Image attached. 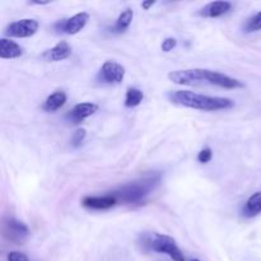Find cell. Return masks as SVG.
<instances>
[{
    "instance_id": "6da1fadb",
    "label": "cell",
    "mask_w": 261,
    "mask_h": 261,
    "mask_svg": "<svg viewBox=\"0 0 261 261\" xmlns=\"http://www.w3.org/2000/svg\"><path fill=\"white\" fill-rule=\"evenodd\" d=\"M168 79L178 86H200V84H211V86L221 87L224 89L244 88L245 83L240 79L232 78L219 71L209 70V69H185V70H175L168 74Z\"/></svg>"
},
{
    "instance_id": "7a4b0ae2",
    "label": "cell",
    "mask_w": 261,
    "mask_h": 261,
    "mask_svg": "<svg viewBox=\"0 0 261 261\" xmlns=\"http://www.w3.org/2000/svg\"><path fill=\"white\" fill-rule=\"evenodd\" d=\"M167 98L173 105L188 107V109L200 110V111H221V110H229L234 107V101L231 98L206 96V94L195 93L191 91L168 92Z\"/></svg>"
},
{
    "instance_id": "3957f363",
    "label": "cell",
    "mask_w": 261,
    "mask_h": 261,
    "mask_svg": "<svg viewBox=\"0 0 261 261\" xmlns=\"http://www.w3.org/2000/svg\"><path fill=\"white\" fill-rule=\"evenodd\" d=\"M161 182V177L158 175L145 176V177L135 180L133 182L121 186L112 193V195L117 199L119 203L137 204L144 200L152 191L155 190Z\"/></svg>"
},
{
    "instance_id": "277c9868",
    "label": "cell",
    "mask_w": 261,
    "mask_h": 261,
    "mask_svg": "<svg viewBox=\"0 0 261 261\" xmlns=\"http://www.w3.org/2000/svg\"><path fill=\"white\" fill-rule=\"evenodd\" d=\"M148 246L153 251L168 255L173 261H185V256L178 247L177 242L167 234L154 233L148 239Z\"/></svg>"
},
{
    "instance_id": "5b68a950",
    "label": "cell",
    "mask_w": 261,
    "mask_h": 261,
    "mask_svg": "<svg viewBox=\"0 0 261 261\" xmlns=\"http://www.w3.org/2000/svg\"><path fill=\"white\" fill-rule=\"evenodd\" d=\"M89 20V14L87 12L76 13L73 17L68 19H60L54 24L55 31L59 33H66V35H76L81 32L87 25Z\"/></svg>"
},
{
    "instance_id": "8992f818",
    "label": "cell",
    "mask_w": 261,
    "mask_h": 261,
    "mask_svg": "<svg viewBox=\"0 0 261 261\" xmlns=\"http://www.w3.org/2000/svg\"><path fill=\"white\" fill-rule=\"evenodd\" d=\"M38 28H40V23L37 20L25 18V19H20L8 24L5 28V35L9 36V37L27 38L36 35Z\"/></svg>"
},
{
    "instance_id": "52a82bcc",
    "label": "cell",
    "mask_w": 261,
    "mask_h": 261,
    "mask_svg": "<svg viewBox=\"0 0 261 261\" xmlns=\"http://www.w3.org/2000/svg\"><path fill=\"white\" fill-rule=\"evenodd\" d=\"M98 81L105 84H119L125 78V68L116 61H105L98 73Z\"/></svg>"
},
{
    "instance_id": "ba28073f",
    "label": "cell",
    "mask_w": 261,
    "mask_h": 261,
    "mask_svg": "<svg viewBox=\"0 0 261 261\" xmlns=\"http://www.w3.org/2000/svg\"><path fill=\"white\" fill-rule=\"evenodd\" d=\"M4 236L13 244L22 245L30 237V229L23 222L9 218L4 222Z\"/></svg>"
},
{
    "instance_id": "9c48e42d",
    "label": "cell",
    "mask_w": 261,
    "mask_h": 261,
    "mask_svg": "<svg viewBox=\"0 0 261 261\" xmlns=\"http://www.w3.org/2000/svg\"><path fill=\"white\" fill-rule=\"evenodd\" d=\"M98 110V105L93 103V102H82V103L75 105L73 109L69 111L66 115V119L71 122V124H81L84 120L88 119L89 116L94 115Z\"/></svg>"
},
{
    "instance_id": "30bf717a",
    "label": "cell",
    "mask_w": 261,
    "mask_h": 261,
    "mask_svg": "<svg viewBox=\"0 0 261 261\" xmlns=\"http://www.w3.org/2000/svg\"><path fill=\"white\" fill-rule=\"evenodd\" d=\"M117 203L119 201L112 194L105 196H86L82 200V205L92 211H107L114 208Z\"/></svg>"
},
{
    "instance_id": "8fae6325",
    "label": "cell",
    "mask_w": 261,
    "mask_h": 261,
    "mask_svg": "<svg viewBox=\"0 0 261 261\" xmlns=\"http://www.w3.org/2000/svg\"><path fill=\"white\" fill-rule=\"evenodd\" d=\"M232 9V3L229 2H212L204 5L198 14L203 18H218L228 13Z\"/></svg>"
},
{
    "instance_id": "7c38bea8",
    "label": "cell",
    "mask_w": 261,
    "mask_h": 261,
    "mask_svg": "<svg viewBox=\"0 0 261 261\" xmlns=\"http://www.w3.org/2000/svg\"><path fill=\"white\" fill-rule=\"evenodd\" d=\"M71 55V46L66 41H60L53 48L45 51L42 58L47 61H63Z\"/></svg>"
},
{
    "instance_id": "4fadbf2b",
    "label": "cell",
    "mask_w": 261,
    "mask_h": 261,
    "mask_svg": "<svg viewBox=\"0 0 261 261\" xmlns=\"http://www.w3.org/2000/svg\"><path fill=\"white\" fill-rule=\"evenodd\" d=\"M23 48L14 41L3 37L0 40V58L2 59H17L22 56Z\"/></svg>"
},
{
    "instance_id": "5bb4252c",
    "label": "cell",
    "mask_w": 261,
    "mask_h": 261,
    "mask_svg": "<svg viewBox=\"0 0 261 261\" xmlns=\"http://www.w3.org/2000/svg\"><path fill=\"white\" fill-rule=\"evenodd\" d=\"M66 102V94L63 91H56L53 94L46 98V101L43 102L42 109L46 112H55L58 110H60L61 107L65 105Z\"/></svg>"
},
{
    "instance_id": "9a60e30c",
    "label": "cell",
    "mask_w": 261,
    "mask_h": 261,
    "mask_svg": "<svg viewBox=\"0 0 261 261\" xmlns=\"http://www.w3.org/2000/svg\"><path fill=\"white\" fill-rule=\"evenodd\" d=\"M244 216L247 218H252V217L257 216L261 213V191L259 193H255L247 199V201L245 203L244 206Z\"/></svg>"
},
{
    "instance_id": "2e32d148",
    "label": "cell",
    "mask_w": 261,
    "mask_h": 261,
    "mask_svg": "<svg viewBox=\"0 0 261 261\" xmlns=\"http://www.w3.org/2000/svg\"><path fill=\"white\" fill-rule=\"evenodd\" d=\"M133 18H134V12L127 8V9H125L124 12L117 17L116 22H115L111 31L114 33H124L125 31L130 27V24H132Z\"/></svg>"
},
{
    "instance_id": "e0dca14e",
    "label": "cell",
    "mask_w": 261,
    "mask_h": 261,
    "mask_svg": "<svg viewBox=\"0 0 261 261\" xmlns=\"http://www.w3.org/2000/svg\"><path fill=\"white\" fill-rule=\"evenodd\" d=\"M144 99V93L140 91L139 88H134V87H130L126 91V96H125V107L127 109H133V107L139 106L140 103Z\"/></svg>"
},
{
    "instance_id": "ac0fdd59",
    "label": "cell",
    "mask_w": 261,
    "mask_h": 261,
    "mask_svg": "<svg viewBox=\"0 0 261 261\" xmlns=\"http://www.w3.org/2000/svg\"><path fill=\"white\" fill-rule=\"evenodd\" d=\"M244 31L247 33L261 31V12L256 13V14H254L246 20L244 25Z\"/></svg>"
},
{
    "instance_id": "d6986e66",
    "label": "cell",
    "mask_w": 261,
    "mask_h": 261,
    "mask_svg": "<svg viewBox=\"0 0 261 261\" xmlns=\"http://www.w3.org/2000/svg\"><path fill=\"white\" fill-rule=\"evenodd\" d=\"M86 137H87V130L86 129H82V127L76 129L75 132L73 133V135H71V145H73L74 148L81 147V145L83 144Z\"/></svg>"
},
{
    "instance_id": "ffe728a7",
    "label": "cell",
    "mask_w": 261,
    "mask_h": 261,
    "mask_svg": "<svg viewBox=\"0 0 261 261\" xmlns=\"http://www.w3.org/2000/svg\"><path fill=\"white\" fill-rule=\"evenodd\" d=\"M212 158H213V152H212L211 148H204V149H201L200 152H199L198 162L205 165V163L211 162Z\"/></svg>"
},
{
    "instance_id": "44dd1931",
    "label": "cell",
    "mask_w": 261,
    "mask_h": 261,
    "mask_svg": "<svg viewBox=\"0 0 261 261\" xmlns=\"http://www.w3.org/2000/svg\"><path fill=\"white\" fill-rule=\"evenodd\" d=\"M176 46H177V40L173 37H167L163 40L161 48H162L163 53H170V51H172Z\"/></svg>"
},
{
    "instance_id": "7402d4cb",
    "label": "cell",
    "mask_w": 261,
    "mask_h": 261,
    "mask_svg": "<svg viewBox=\"0 0 261 261\" xmlns=\"http://www.w3.org/2000/svg\"><path fill=\"white\" fill-rule=\"evenodd\" d=\"M8 261H30V260H28V257L25 256L24 254H22V252L13 251L8 254Z\"/></svg>"
},
{
    "instance_id": "603a6c76",
    "label": "cell",
    "mask_w": 261,
    "mask_h": 261,
    "mask_svg": "<svg viewBox=\"0 0 261 261\" xmlns=\"http://www.w3.org/2000/svg\"><path fill=\"white\" fill-rule=\"evenodd\" d=\"M154 4H155L154 0H150V2H143L142 3V8H143V9H145V10H149L150 8H152Z\"/></svg>"
},
{
    "instance_id": "cb8c5ba5",
    "label": "cell",
    "mask_w": 261,
    "mask_h": 261,
    "mask_svg": "<svg viewBox=\"0 0 261 261\" xmlns=\"http://www.w3.org/2000/svg\"><path fill=\"white\" fill-rule=\"evenodd\" d=\"M31 4H36V5H47V4H50V2H31Z\"/></svg>"
},
{
    "instance_id": "d4e9b609",
    "label": "cell",
    "mask_w": 261,
    "mask_h": 261,
    "mask_svg": "<svg viewBox=\"0 0 261 261\" xmlns=\"http://www.w3.org/2000/svg\"><path fill=\"white\" fill-rule=\"evenodd\" d=\"M191 261H199L198 259H194V260H191Z\"/></svg>"
}]
</instances>
